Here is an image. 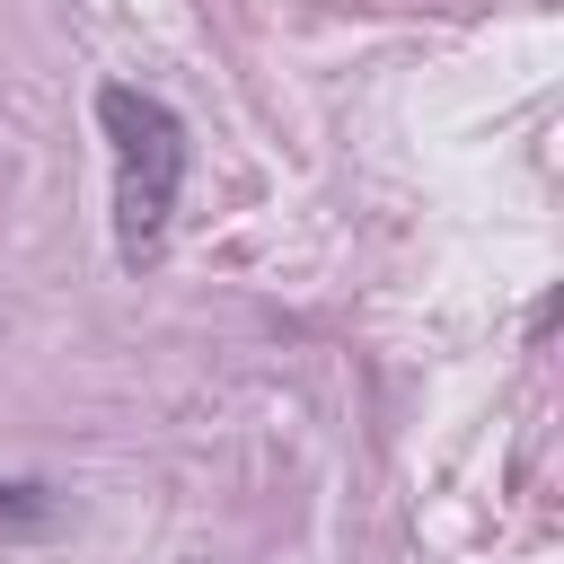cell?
I'll list each match as a JSON object with an SVG mask.
<instances>
[{
    "mask_svg": "<svg viewBox=\"0 0 564 564\" xmlns=\"http://www.w3.org/2000/svg\"><path fill=\"white\" fill-rule=\"evenodd\" d=\"M44 520H53L44 485H0V529H44Z\"/></svg>",
    "mask_w": 564,
    "mask_h": 564,
    "instance_id": "2",
    "label": "cell"
},
{
    "mask_svg": "<svg viewBox=\"0 0 564 564\" xmlns=\"http://www.w3.org/2000/svg\"><path fill=\"white\" fill-rule=\"evenodd\" d=\"M97 132L115 150V247H123V264H150L167 247V220L185 194V115L132 79H106Z\"/></svg>",
    "mask_w": 564,
    "mask_h": 564,
    "instance_id": "1",
    "label": "cell"
}]
</instances>
